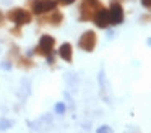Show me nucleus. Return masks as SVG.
Masks as SVG:
<instances>
[{"label":"nucleus","mask_w":151,"mask_h":133,"mask_svg":"<svg viewBox=\"0 0 151 133\" xmlns=\"http://www.w3.org/2000/svg\"><path fill=\"white\" fill-rule=\"evenodd\" d=\"M55 8H57L55 0H33L31 2V10L36 15H44V13H49Z\"/></svg>","instance_id":"nucleus-2"},{"label":"nucleus","mask_w":151,"mask_h":133,"mask_svg":"<svg viewBox=\"0 0 151 133\" xmlns=\"http://www.w3.org/2000/svg\"><path fill=\"white\" fill-rule=\"evenodd\" d=\"M2 19H4V15H2V13H0V21H2Z\"/></svg>","instance_id":"nucleus-17"},{"label":"nucleus","mask_w":151,"mask_h":133,"mask_svg":"<svg viewBox=\"0 0 151 133\" xmlns=\"http://www.w3.org/2000/svg\"><path fill=\"white\" fill-rule=\"evenodd\" d=\"M98 133H114V132H112V128H111V127L102 125V127H99V128H98Z\"/></svg>","instance_id":"nucleus-12"},{"label":"nucleus","mask_w":151,"mask_h":133,"mask_svg":"<svg viewBox=\"0 0 151 133\" xmlns=\"http://www.w3.org/2000/svg\"><path fill=\"white\" fill-rule=\"evenodd\" d=\"M55 112H57V114L65 112V104H62V102H60V104H57V106H55Z\"/></svg>","instance_id":"nucleus-13"},{"label":"nucleus","mask_w":151,"mask_h":133,"mask_svg":"<svg viewBox=\"0 0 151 133\" xmlns=\"http://www.w3.org/2000/svg\"><path fill=\"white\" fill-rule=\"evenodd\" d=\"M57 3H60V5H72V3H75L76 0H55Z\"/></svg>","instance_id":"nucleus-14"},{"label":"nucleus","mask_w":151,"mask_h":133,"mask_svg":"<svg viewBox=\"0 0 151 133\" xmlns=\"http://www.w3.org/2000/svg\"><path fill=\"white\" fill-rule=\"evenodd\" d=\"M109 16H111V24H122L124 23V8H122V5L117 0H114L111 3Z\"/></svg>","instance_id":"nucleus-5"},{"label":"nucleus","mask_w":151,"mask_h":133,"mask_svg":"<svg viewBox=\"0 0 151 133\" xmlns=\"http://www.w3.org/2000/svg\"><path fill=\"white\" fill-rule=\"evenodd\" d=\"M83 2H85V3H88V5L91 6L93 10H94V12H96V10H99V8L102 6V3L99 2V0H83Z\"/></svg>","instance_id":"nucleus-10"},{"label":"nucleus","mask_w":151,"mask_h":133,"mask_svg":"<svg viewBox=\"0 0 151 133\" xmlns=\"http://www.w3.org/2000/svg\"><path fill=\"white\" fill-rule=\"evenodd\" d=\"M10 127H12V122H10V120H5V119L0 120V130H8Z\"/></svg>","instance_id":"nucleus-11"},{"label":"nucleus","mask_w":151,"mask_h":133,"mask_svg":"<svg viewBox=\"0 0 151 133\" xmlns=\"http://www.w3.org/2000/svg\"><path fill=\"white\" fill-rule=\"evenodd\" d=\"M96 42H98L96 32L89 29V31H85L81 34V37H80V41H78V45H80V49H83L85 52H93L96 47Z\"/></svg>","instance_id":"nucleus-3"},{"label":"nucleus","mask_w":151,"mask_h":133,"mask_svg":"<svg viewBox=\"0 0 151 133\" xmlns=\"http://www.w3.org/2000/svg\"><path fill=\"white\" fill-rule=\"evenodd\" d=\"M54 44H55V39L49 34H44L39 41V45L36 47V54L39 55H49L52 54V49H54Z\"/></svg>","instance_id":"nucleus-4"},{"label":"nucleus","mask_w":151,"mask_h":133,"mask_svg":"<svg viewBox=\"0 0 151 133\" xmlns=\"http://www.w3.org/2000/svg\"><path fill=\"white\" fill-rule=\"evenodd\" d=\"M59 55L63 58V60H67V62H72V58H73L72 44H68V42H65V44H62V45H60V49H59Z\"/></svg>","instance_id":"nucleus-8"},{"label":"nucleus","mask_w":151,"mask_h":133,"mask_svg":"<svg viewBox=\"0 0 151 133\" xmlns=\"http://www.w3.org/2000/svg\"><path fill=\"white\" fill-rule=\"evenodd\" d=\"M141 5L145 8H151V0H141Z\"/></svg>","instance_id":"nucleus-15"},{"label":"nucleus","mask_w":151,"mask_h":133,"mask_svg":"<svg viewBox=\"0 0 151 133\" xmlns=\"http://www.w3.org/2000/svg\"><path fill=\"white\" fill-rule=\"evenodd\" d=\"M93 16H94V10L88 3L81 2V5H80V15H78L80 21H89V19H93Z\"/></svg>","instance_id":"nucleus-7"},{"label":"nucleus","mask_w":151,"mask_h":133,"mask_svg":"<svg viewBox=\"0 0 151 133\" xmlns=\"http://www.w3.org/2000/svg\"><path fill=\"white\" fill-rule=\"evenodd\" d=\"M93 19H94L96 26L101 29L107 28L109 24H111V16H109V10L104 8V6H101L99 10H96L94 12V16H93Z\"/></svg>","instance_id":"nucleus-6"},{"label":"nucleus","mask_w":151,"mask_h":133,"mask_svg":"<svg viewBox=\"0 0 151 133\" xmlns=\"http://www.w3.org/2000/svg\"><path fill=\"white\" fill-rule=\"evenodd\" d=\"M2 67H4V68H5V70H10V65H8V62H5V63H4V65H2Z\"/></svg>","instance_id":"nucleus-16"},{"label":"nucleus","mask_w":151,"mask_h":133,"mask_svg":"<svg viewBox=\"0 0 151 133\" xmlns=\"http://www.w3.org/2000/svg\"><path fill=\"white\" fill-rule=\"evenodd\" d=\"M63 21V15L60 12H57V10H52V15L49 16V23L54 26H59L60 23Z\"/></svg>","instance_id":"nucleus-9"},{"label":"nucleus","mask_w":151,"mask_h":133,"mask_svg":"<svg viewBox=\"0 0 151 133\" xmlns=\"http://www.w3.org/2000/svg\"><path fill=\"white\" fill-rule=\"evenodd\" d=\"M7 18L10 21H13L17 26H24L31 23L33 15H31V12H28L24 8H12L7 12Z\"/></svg>","instance_id":"nucleus-1"}]
</instances>
